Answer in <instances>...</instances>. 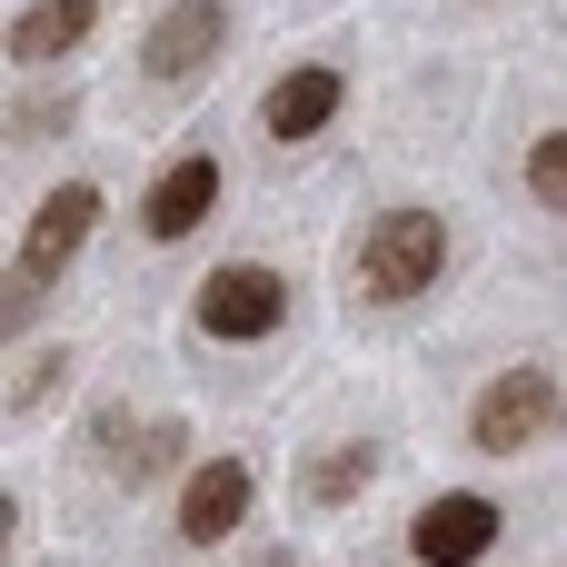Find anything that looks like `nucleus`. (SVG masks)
Instances as JSON below:
<instances>
[{"mask_svg": "<svg viewBox=\"0 0 567 567\" xmlns=\"http://www.w3.org/2000/svg\"><path fill=\"white\" fill-rule=\"evenodd\" d=\"M439 269H449V219L439 209H389L359 239V289L369 299H419V289H439Z\"/></svg>", "mask_w": 567, "mask_h": 567, "instance_id": "nucleus-1", "label": "nucleus"}, {"mask_svg": "<svg viewBox=\"0 0 567 567\" xmlns=\"http://www.w3.org/2000/svg\"><path fill=\"white\" fill-rule=\"evenodd\" d=\"M567 429V399H558V379L548 369H508V379H488L478 389V409H468V439L478 449H538V439H558Z\"/></svg>", "mask_w": 567, "mask_h": 567, "instance_id": "nucleus-2", "label": "nucleus"}, {"mask_svg": "<svg viewBox=\"0 0 567 567\" xmlns=\"http://www.w3.org/2000/svg\"><path fill=\"white\" fill-rule=\"evenodd\" d=\"M279 319H289V279L279 269H259V259L209 269V289H199V329L209 339H269Z\"/></svg>", "mask_w": 567, "mask_h": 567, "instance_id": "nucleus-3", "label": "nucleus"}, {"mask_svg": "<svg viewBox=\"0 0 567 567\" xmlns=\"http://www.w3.org/2000/svg\"><path fill=\"white\" fill-rule=\"evenodd\" d=\"M219 50H229V0H169V10H159V30L140 40V70L179 90V80H199Z\"/></svg>", "mask_w": 567, "mask_h": 567, "instance_id": "nucleus-4", "label": "nucleus"}, {"mask_svg": "<svg viewBox=\"0 0 567 567\" xmlns=\"http://www.w3.org/2000/svg\"><path fill=\"white\" fill-rule=\"evenodd\" d=\"M488 538H498V508H488L478 488H449V498H429V508L409 518V558L419 567H478Z\"/></svg>", "mask_w": 567, "mask_h": 567, "instance_id": "nucleus-5", "label": "nucleus"}, {"mask_svg": "<svg viewBox=\"0 0 567 567\" xmlns=\"http://www.w3.org/2000/svg\"><path fill=\"white\" fill-rule=\"evenodd\" d=\"M239 518H249V458H199L179 478V538L189 548H219Z\"/></svg>", "mask_w": 567, "mask_h": 567, "instance_id": "nucleus-6", "label": "nucleus"}, {"mask_svg": "<svg viewBox=\"0 0 567 567\" xmlns=\"http://www.w3.org/2000/svg\"><path fill=\"white\" fill-rule=\"evenodd\" d=\"M339 110H349V80H339L329 60H309V70L269 80V100H259V130H269V140H319Z\"/></svg>", "mask_w": 567, "mask_h": 567, "instance_id": "nucleus-7", "label": "nucleus"}, {"mask_svg": "<svg viewBox=\"0 0 567 567\" xmlns=\"http://www.w3.org/2000/svg\"><path fill=\"white\" fill-rule=\"evenodd\" d=\"M209 209H219V159H209V150H189V159H169V169H159V189L140 199V229H150V239H189Z\"/></svg>", "mask_w": 567, "mask_h": 567, "instance_id": "nucleus-8", "label": "nucleus"}, {"mask_svg": "<svg viewBox=\"0 0 567 567\" xmlns=\"http://www.w3.org/2000/svg\"><path fill=\"white\" fill-rule=\"evenodd\" d=\"M90 219H100V189H80V179H70V189H50V199L30 209V229H20V269H30V279H60V269H70V249L90 239Z\"/></svg>", "mask_w": 567, "mask_h": 567, "instance_id": "nucleus-9", "label": "nucleus"}, {"mask_svg": "<svg viewBox=\"0 0 567 567\" xmlns=\"http://www.w3.org/2000/svg\"><path fill=\"white\" fill-rule=\"evenodd\" d=\"M90 30H100V0H30L10 20V60H70Z\"/></svg>", "mask_w": 567, "mask_h": 567, "instance_id": "nucleus-10", "label": "nucleus"}, {"mask_svg": "<svg viewBox=\"0 0 567 567\" xmlns=\"http://www.w3.org/2000/svg\"><path fill=\"white\" fill-rule=\"evenodd\" d=\"M369 478H379V449H369V439H349V449H329V458L309 468V508H349Z\"/></svg>", "mask_w": 567, "mask_h": 567, "instance_id": "nucleus-11", "label": "nucleus"}, {"mask_svg": "<svg viewBox=\"0 0 567 567\" xmlns=\"http://www.w3.org/2000/svg\"><path fill=\"white\" fill-rule=\"evenodd\" d=\"M528 189H538V209H567V130H548L528 150Z\"/></svg>", "mask_w": 567, "mask_h": 567, "instance_id": "nucleus-12", "label": "nucleus"}, {"mask_svg": "<svg viewBox=\"0 0 567 567\" xmlns=\"http://www.w3.org/2000/svg\"><path fill=\"white\" fill-rule=\"evenodd\" d=\"M169 458H179V429H169V419H150V429L120 449V478H159Z\"/></svg>", "mask_w": 567, "mask_h": 567, "instance_id": "nucleus-13", "label": "nucleus"}, {"mask_svg": "<svg viewBox=\"0 0 567 567\" xmlns=\"http://www.w3.org/2000/svg\"><path fill=\"white\" fill-rule=\"evenodd\" d=\"M40 299H50V279H30V269H10V279H0V329H20V319H30Z\"/></svg>", "mask_w": 567, "mask_h": 567, "instance_id": "nucleus-14", "label": "nucleus"}, {"mask_svg": "<svg viewBox=\"0 0 567 567\" xmlns=\"http://www.w3.org/2000/svg\"><path fill=\"white\" fill-rule=\"evenodd\" d=\"M10 538H20V508H10V498H0V558H10Z\"/></svg>", "mask_w": 567, "mask_h": 567, "instance_id": "nucleus-15", "label": "nucleus"}, {"mask_svg": "<svg viewBox=\"0 0 567 567\" xmlns=\"http://www.w3.org/2000/svg\"><path fill=\"white\" fill-rule=\"evenodd\" d=\"M259 567H289V558H259Z\"/></svg>", "mask_w": 567, "mask_h": 567, "instance_id": "nucleus-16", "label": "nucleus"}]
</instances>
